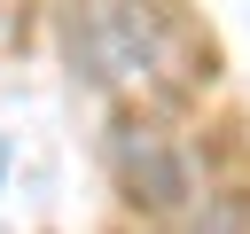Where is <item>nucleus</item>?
<instances>
[{"label": "nucleus", "mask_w": 250, "mask_h": 234, "mask_svg": "<svg viewBox=\"0 0 250 234\" xmlns=\"http://www.w3.org/2000/svg\"><path fill=\"white\" fill-rule=\"evenodd\" d=\"M117 172H125L133 203H148V211H180V203H195V164L172 148L164 125H125V133H117Z\"/></svg>", "instance_id": "obj_2"}, {"label": "nucleus", "mask_w": 250, "mask_h": 234, "mask_svg": "<svg viewBox=\"0 0 250 234\" xmlns=\"http://www.w3.org/2000/svg\"><path fill=\"white\" fill-rule=\"evenodd\" d=\"M78 55L109 94H172L188 78V39L156 0H94L78 23Z\"/></svg>", "instance_id": "obj_1"}]
</instances>
